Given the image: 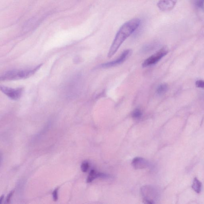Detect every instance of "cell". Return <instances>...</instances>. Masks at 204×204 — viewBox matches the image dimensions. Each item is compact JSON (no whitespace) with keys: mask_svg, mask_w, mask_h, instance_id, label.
I'll return each mask as SVG.
<instances>
[{"mask_svg":"<svg viewBox=\"0 0 204 204\" xmlns=\"http://www.w3.org/2000/svg\"><path fill=\"white\" fill-rule=\"evenodd\" d=\"M140 24V20L133 18L122 25L117 32L109 49L108 56L111 57L115 54L120 47L126 40L138 28Z\"/></svg>","mask_w":204,"mask_h":204,"instance_id":"obj_1","label":"cell"},{"mask_svg":"<svg viewBox=\"0 0 204 204\" xmlns=\"http://www.w3.org/2000/svg\"><path fill=\"white\" fill-rule=\"evenodd\" d=\"M41 65H38L33 70H12L7 71L1 76V80H13L26 79L34 74Z\"/></svg>","mask_w":204,"mask_h":204,"instance_id":"obj_2","label":"cell"},{"mask_svg":"<svg viewBox=\"0 0 204 204\" xmlns=\"http://www.w3.org/2000/svg\"><path fill=\"white\" fill-rule=\"evenodd\" d=\"M141 192L145 203L150 204L155 203L157 194L156 191L153 186L145 185L142 187Z\"/></svg>","mask_w":204,"mask_h":204,"instance_id":"obj_3","label":"cell"},{"mask_svg":"<svg viewBox=\"0 0 204 204\" xmlns=\"http://www.w3.org/2000/svg\"><path fill=\"white\" fill-rule=\"evenodd\" d=\"M168 53V49L166 48H162L155 54L152 55L145 60L143 63L142 66L144 67H147L154 65L158 62L162 57L165 56Z\"/></svg>","mask_w":204,"mask_h":204,"instance_id":"obj_4","label":"cell"},{"mask_svg":"<svg viewBox=\"0 0 204 204\" xmlns=\"http://www.w3.org/2000/svg\"><path fill=\"white\" fill-rule=\"evenodd\" d=\"M0 89L3 93L12 100H18L20 98L23 94L22 88L14 89L1 86Z\"/></svg>","mask_w":204,"mask_h":204,"instance_id":"obj_5","label":"cell"},{"mask_svg":"<svg viewBox=\"0 0 204 204\" xmlns=\"http://www.w3.org/2000/svg\"><path fill=\"white\" fill-rule=\"evenodd\" d=\"M131 54V50L130 49H127L124 51L117 59L108 63H103L101 65V67L103 68H107L119 65L124 62Z\"/></svg>","mask_w":204,"mask_h":204,"instance_id":"obj_6","label":"cell"},{"mask_svg":"<svg viewBox=\"0 0 204 204\" xmlns=\"http://www.w3.org/2000/svg\"><path fill=\"white\" fill-rule=\"evenodd\" d=\"M179 0H160L157 6L162 11H168L173 9Z\"/></svg>","mask_w":204,"mask_h":204,"instance_id":"obj_7","label":"cell"},{"mask_svg":"<svg viewBox=\"0 0 204 204\" xmlns=\"http://www.w3.org/2000/svg\"><path fill=\"white\" fill-rule=\"evenodd\" d=\"M148 162L143 158L137 157L134 159L132 161V165L136 169H143L147 168Z\"/></svg>","mask_w":204,"mask_h":204,"instance_id":"obj_8","label":"cell"},{"mask_svg":"<svg viewBox=\"0 0 204 204\" xmlns=\"http://www.w3.org/2000/svg\"><path fill=\"white\" fill-rule=\"evenodd\" d=\"M107 177L108 176L105 174L98 172L94 170H92L87 177V183H90L93 181L95 179L98 178V177L105 178Z\"/></svg>","mask_w":204,"mask_h":204,"instance_id":"obj_9","label":"cell"},{"mask_svg":"<svg viewBox=\"0 0 204 204\" xmlns=\"http://www.w3.org/2000/svg\"><path fill=\"white\" fill-rule=\"evenodd\" d=\"M202 184L197 178H195L192 185V188L197 193H200L201 191Z\"/></svg>","mask_w":204,"mask_h":204,"instance_id":"obj_10","label":"cell"},{"mask_svg":"<svg viewBox=\"0 0 204 204\" xmlns=\"http://www.w3.org/2000/svg\"><path fill=\"white\" fill-rule=\"evenodd\" d=\"M192 2L196 8L201 10L204 9V0H192Z\"/></svg>","mask_w":204,"mask_h":204,"instance_id":"obj_11","label":"cell"},{"mask_svg":"<svg viewBox=\"0 0 204 204\" xmlns=\"http://www.w3.org/2000/svg\"><path fill=\"white\" fill-rule=\"evenodd\" d=\"M168 89V86L167 84H163L160 85L157 89V93L159 94H163L167 91Z\"/></svg>","mask_w":204,"mask_h":204,"instance_id":"obj_12","label":"cell"},{"mask_svg":"<svg viewBox=\"0 0 204 204\" xmlns=\"http://www.w3.org/2000/svg\"><path fill=\"white\" fill-rule=\"evenodd\" d=\"M142 116V112L141 110L139 109H136L132 113V116L133 118L136 119H138L140 118Z\"/></svg>","mask_w":204,"mask_h":204,"instance_id":"obj_13","label":"cell"},{"mask_svg":"<svg viewBox=\"0 0 204 204\" xmlns=\"http://www.w3.org/2000/svg\"><path fill=\"white\" fill-rule=\"evenodd\" d=\"M89 168V163L87 161L83 162L81 165V169L83 172H86Z\"/></svg>","mask_w":204,"mask_h":204,"instance_id":"obj_14","label":"cell"},{"mask_svg":"<svg viewBox=\"0 0 204 204\" xmlns=\"http://www.w3.org/2000/svg\"><path fill=\"white\" fill-rule=\"evenodd\" d=\"M58 188H57L55 189L54 191H53L52 195L53 199H54V201H56L58 200Z\"/></svg>","mask_w":204,"mask_h":204,"instance_id":"obj_15","label":"cell"},{"mask_svg":"<svg viewBox=\"0 0 204 204\" xmlns=\"http://www.w3.org/2000/svg\"><path fill=\"white\" fill-rule=\"evenodd\" d=\"M196 85L197 87L199 88H204V81L202 80H199L196 82Z\"/></svg>","mask_w":204,"mask_h":204,"instance_id":"obj_16","label":"cell"},{"mask_svg":"<svg viewBox=\"0 0 204 204\" xmlns=\"http://www.w3.org/2000/svg\"><path fill=\"white\" fill-rule=\"evenodd\" d=\"M14 192V191H11V192L8 194L6 199V202L7 203H9V202L10 201V199H11V197H12V195H13Z\"/></svg>","mask_w":204,"mask_h":204,"instance_id":"obj_17","label":"cell"},{"mask_svg":"<svg viewBox=\"0 0 204 204\" xmlns=\"http://www.w3.org/2000/svg\"><path fill=\"white\" fill-rule=\"evenodd\" d=\"M3 199H4V195H2L1 196V199H0V203H2Z\"/></svg>","mask_w":204,"mask_h":204,"instance_id":"obj_18","label":"cell"}]
</instances>
